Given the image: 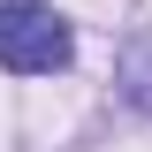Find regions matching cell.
<instances>
[{"label":"cell","instance_id":"6da1fadb","mask_svg":"<svg viewBox=\"0 0 152 152\" xmlns=\"http://www.w3.org/2000/svg\"><path fill=\"white\" fill-rule=\"evenodd\" d=\"M76 61V31L69 15H53V8H38V0H8L0 8V69L15 76H53Z\"/></svg>","mask_w":152,"mask_h":152}]
</instances>
